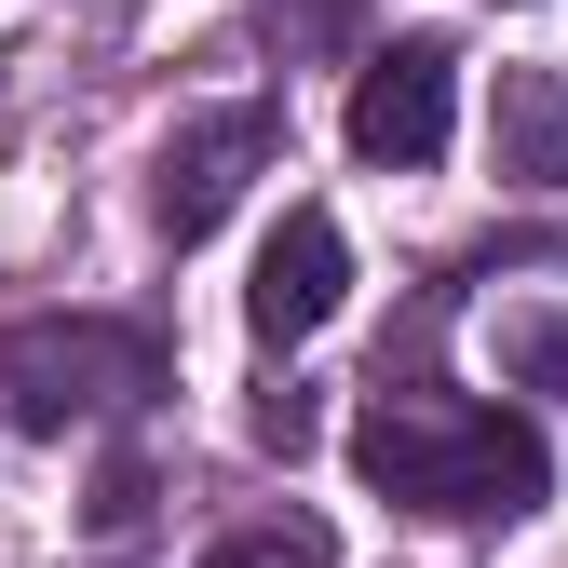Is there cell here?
Wrapping results in <instances>:
<instances>
[{"instance_id":"1","label":"cell","mask_w":568,"mask_h":568,"mask_svg":"<svg viewBox=\"0 0 568 568\" xmlns=\"http://www.w3.org/2000/svg\"><path fill=\"white\" fill-rule=\"evenodd\" d=\"M352 474L406 515H447V528H515L541 515V434L515 406H474V393H366L352 406Z\"/></svg>"},{"instance_id":"2","label":"cell","mask_w":568,"mask_h":568,"mask_svg":"<svg viewBox=\"0 0 568 568\" xmlns=\"http://www.w3.org/2000/svg\"><path fill=\"white\" fill-rule=\"evenodd\" d=\"M176 379V352L150 325H109V312H54V325H14L0 338V393H14L28 434H68V419H122Z\"/></svg>"},{"instance_id":"3","label":"cell","mask_w":568,"mask_h":568,"mask_svg":"<svg viewBox=\"0 0 568 568\" xmlns=\"http://www.w3.org/2000/svg\"><path fill=\"white\" fill-rule=\"evenodd\" d=\"M271 163H284V109H271V95H231V109L176 122L163 163H150V231H163V244H203V231L244 203V176H271Z\"/></svg>"},{"instance_id":"4","label":"cell","mask_w":568,"mask_h":568,"mask_svg":"<svg viewBox=\"0 0 568 568\" xmlns=\"http://www.w3.org/2000/svg\"><path fill=\"white\" fill-rule=\"evenodd\" d=\"M447 122H460V54L447 41H379L366 68H352V150L366 163H434L447 150Z\"/></svg>"},{"instance_id":"5","label":"cell","mask_w":568,"mask_h":568,"mask_svg":"<svg viewBox=\"0 0 568 568\" xmlns=\"http://www.w3.org/2000/svg\"><path fill=\"white\" fill-rule=\"evenodd\" d=\"M338 298H352V244H338V217H325V203H298V217L271 231L257 284H244V325H257V352H298Z\"/></svg>"},{"instance_id":"6","label":"cell","mask_w":568,"mask_h":568,"mask_svg":"<svg viewBox=\"0 0 568 568\" xmlns=\"http://www.w3.org/2000/svg\"><path fill=\"white\" fill-rule=\"evenodd\" d=\"M501 176L568 190V82H555V68H515V82H501Z\"/></svg>"},{"instance_id":"7","label":"cell","mask_w":568,"mask_h":568,"mask_svg":"<svg viewBox=\"0 0 568 568\" xmlns=\"http://www.w3.org/2000/svg\"><path fill=\"white\" fill-rule=\"evenodd\" d=\"M203 568H338V541H325L312 515H257V528H231V541H203Z\"/></svg>"},{"instance_id":"8","label":"cell","mask_w":568,"mask_h":568,"mask_svg":"<svg viewBox=\"0 0 568 568\" xmlns=\"http://www.w3.org/2000/svg\"><path fill=\"white\" fill-rule=\"evenodd\" d=\"M95 528H109V541L150 528V460H109V474H95Z\"/></svg>"},{"instance_id":"9","label":"cell","mask_w":568,"mask_h":568,"mask_svg":"<svg viewBox=\"0 0 568 568\" xmlns=\"http://www.w3.org/2000/svg\"><path fill=\"white\" fill-rule=\"evenodd\" d=\"M501 352H515V379H541V393H568V325H555V312H541V325H515Z\"/></svg>"},{"instance_id":"10","label":"cell","mask_w":568,"mask_h":568,"mask_svg":"<svg viewBox=\"0 0 568 568\" xmlns=\"http://www.w3.org/2000/svg\"><path fill=\"white\" fill-rule=\"evenodd\" d=\"M257 447H284V460L312 447V393H298V379H284V393H257Z\"/></svg>"}]
</instances>
